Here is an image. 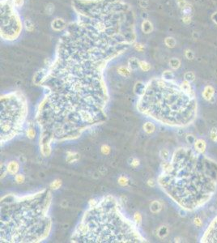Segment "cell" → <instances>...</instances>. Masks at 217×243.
<instances>
[{
  "label": "cell",
  "mask_w": 217,
  "mask_h": 243,
  "mask_svg": "<svg viewBox=\"0 0 217 243\" xmlns=\"http://www.w3.org/2000/svg\"><path fill=\"white\" fill-rule=\"evenodd\" d=\"M75 18L58 40L41 86V142L76 139L106 118L108 64L137 39L136 19L116 0H72Z\"/></svg>",
  "instance_id": "obj_1"
},
{
  "label": "cell",
  "mask_w": 217,
  "mask_h": 243,
  "mask_svg": "<svg viewBox=\"0 0 217 243\" xmlns=\"http://www.w3.org/2000/svg\"><path fill=\"white\" fill-rule=\"evenodd\" d=\"M161 166L157 183L183 210L200 208L216 191L217 163L203 153L180 148Z\"/></svg>",
  "instance_id": "obj_2"
},
{
  "label": "cell",
  "mask_w": 217,
  "mask_h": 243,
  "mask_svg": "<svg viewBox=\"0 0 217 243\" xmlns=\"http://www.w3.org/2000/svg\"><path fill=\"white\" fill-rule=\"evenodd\" d=\"M51 194L43 190L23 197L1 199V242H39L51 229Z\"/></svg>",
  "instance_id": "obj_3"
},
{
  "label": "cell",
  "mask_w": 217,
  "mask_h": 243,
  "mask_svg": "<svg viewBox=\"0 0 217 243\" xmlns=\"http://www.w3.org/2000/svg\"><path fill=\"white\" fill-rule=\"evenodd\" d=\"M137 109L156 122L172 127H186L196 119L198 105L195 93L185 91L181 84L162 77L146 83Z\"/></svg>",
  "instance_id": "obj_4"
},
{
  "label": "cell",
  "mask_w": 217,
  "mask_h": 243,
  "mask_svg": "<svg viewBox=\"0 0 217 243\" xmlns=\"http://www.w3.org/2000/svg\"><path fill=\"white\" fill-rule=\"evenodd\" d=\"M118 200L107 195L98 199L84 214L71 237L74 242H144L137 225L121 212Z\"/></svg>",
  "instance_id": "obj_5"
},
{
  "label": "cell",
  "mask_w": 217,
  "mask_h": 243,
  "mask_svg": "<svg viewBox=\"0 0 217 243\" xmlns=\"http://www.w3.org/2000/svg\"><path fill=\"white\" fill-rule=\"evenodd\" d=\"M27 114V100L22 92L15 91L1 96V144L22 131Z\"/></svg>",
  "instance_id": "obj_6"
},
{
  "label": "cell",
  "mask_w": 217,
  "mask_h": 243,
  "mask_svg": "<svg viewBox=\"0 0 217 243\" xmlns=\"http://www.w3.org/2000/svg\"><path fill=\"white\" fill-rule=\"evenodd\" d=\"M1 26L0 37L3 41H17L24 30V21L18 9L14 7L12 0L0 1Z\"/></svg>",
  "instance_id": "obj_7"
},
{
  "label": "cell",
  "mask_w": 217,
  "mask_h": 243,
  "mask_svg": "<svg viewBox=\"0 0 217 243\" xmlns=\"http://www.w3.org/2000/svg\"><path fill=\"white\" fill-rule=\"evenodd\" d=\"M203 242H217V217L215 218L209 225L204 236L202 238Z\"/></svg>",
  "instance_id": "obj_8"
},
{
  "label": "cell",
  "mask_w": 217,
  "mask_h": 243,
  "mask_svg": "<svg viewBox=\"0 0 217 243\" xmlns=\"http://www.w3.org/2000/svg\"><path fill=\"white\" fill-rule=\"evenodd\" d=\"M67 23L66 22L64 19L61 17H55L52 20L50 23V27L53 32L56 33H62L67 27Z\"/></svg>",
  "instance_id": "obj_9"
},
{
  "label": "cell",
  "mask_w": 217,
  "mask_h": 243,
  "mask_svg": "<svg viewBox=\"0 0 217 243\" xmlns=\"http://www.w3.org/2000/svg\"><path fill=\"white\" fill-rule=\"evenodd\" d=\"M47 71H48L47 68H41L37 71H36V73L33 75V84L35 85H40L41 86L43 81H44V79H45L46 75H47Z\"/></svg>",
  "instance_id": "obj_10"
},
{
  "label": "cell",
  "mask_w": 217,
  "mask_h": 243,
  "mask_svg": "<svg viewBox=\"0 0 217 243\" xmlns=\"http://www.w3.org/2000/svg\"><path fill=\"white\" fill-rule=\"evenodd\" d=\"M140 29H141L142 33L144 34H150L154 31V25L152 24V21H149L148 19L143 20V21L141 22Z\"/></svg>",
  "instance_id": "obj_11"
},
{
  "label": "cell",
  "mask_w": 217,
  "mask_h": 243,
  "mask_svg": "<svg viewBox=\"0 0 217 243\" xmlns=\"http://www.w3.org/2000/svg\"><path fill=\"white\" fill-rule=\"evenodd\" d=\"M19 169H20V165L16 161H11L10 162H8V164L7 165V168H6L7 172L10 173L11 175L17 174Z\"/></svg>",
  "instance_id": "obj_12"
},
{
  "label": "cell",
  "mask_w": 217,
  "mask_h": 243,
  "mask_svg": "<svg viewBox=\"0 0 217 243\" xmlns=\"http://www.w3.org/2000/svg\"><path fill=\"white\" fill-rule=\"evenodd\" d=\"M145 88H146V83L143 82V81H141V80L137 81V82L135 84L134 88H133L134 93H135L137 97H141V96L143 94V92H144Z\"/></svg>",
  "instance_id": "obj_13"
},
{
  "label": "cell",
  "mask_w": 217,
  "mask_h": 243,
  "mask_svg": "<svg viewBox=\"0 0 217 243\" xmlns=\"http://www.w3.org/2000/svg\"><path fill=\"white\" fill-rule=\"evenodd\" d=\"M139 61L140 60L136 57L130 58L127 61V66L131 71H136L139 69Z\"/></svg>",
  "instance_id": "obj_14"
},
{
  "label": "cell",
  "mask_w": 217,
  "mask_h": 243,
  "mask_svg": "<svg viewBox=\"0 0 217 243\" xmlns=\"http://www.w3.org/2000/svg\"><path fill=\"white\" fill-rule=\"evenodd\" d=\"M117 71L121 76H123L124 78H129L132 72L127 66H119L117 68Z\"/></svg>",
  "instance_id": "obj_15"
},
{
  "label": "cell",
  "mask_w": 217,
  "mask_h": 243,
  "mask_svg": "<svg viewBox=\"0 0 217 243\" xmlns=\"http://www.w3.org/2000/svg\"><path fill=\"white\" fill-rule=\"evenodd\" d=\"M161 208H162V205H161V203H160L159 201H157V200L152 201V202L151 203V204H150V211H151V212L154 213V214L160 212Z\"/></svg>",
  "instance_id": "obj_16"
},
{
  "label": "cell",
  "mask_w": 217,
  "mask_h": 243,
  "mask_svg": "<svg viewBox=\"0 0 217 243\" xmlns=\"http://www.w3.org/2000/svg\"><path fill=\"white\" fill-rule=\"evenodd\" d=\"M143 129L144 131L146 132L147 134H152L153 132L155 131L156 130V126L155 124L152 123V122H146L145 123L143 124Z\"/></svg>",
  "instance_id": "obj_17"
},
{
  "label": "cell",
  "mask_w": 217,
  "mask_h": 243,
  "mask_svg": "<svg viewBox=\"0 0 217 243\" xmlns=\"http://www.w3.org/2000/svg\"><path fill=\"white\" fill-rule=\"evenodd\" d=\"M79 159V155L77 153H72V152H67L66 153V161L68 163H73L77 161Z\"/></svg>",
  "instance_id": "obj_18"
},
{
  "label": "cell",
  "mask_w": 217,
  "mask_h": 243,
  "mask_svg": "<svg viewBox=\"0 0 217 243\" xmlns=\"http://www.w3.org/2000/svg\"><path fill=\"white\" fill-rule=\"evenodd\" d=\"M24 29L28 33H33L35 29V26L33 22L29 19H26L24 21Z\"/></svg>",
  "instance_id": "obj_19"
},
{
  "label": "cell",
  "mask_w": 217,
  "mask_h": 243,
  "mask_svg": "<svg viewBox=\"0 0 217 243\" xmlns=\"http://www.w3.org/2000/svg\"><path fill=\"white\" fill-rule=\"evenodd\" d=\"M168 65L172 70H177L180 68L181 61L177 58H172L168 62Z\"/></svg>",
  "instance_id": "obj_20"
},
{
  "label": "cell",
  "mask_w": 217,
  "mask_h": 243,
  "mask_svg": "<svg viewBox=\"0 0 217 243\" xmlns=\"http://www.w3.org/2000/svg\"><path fill=\"white\" fill-rule=\"evenodd\" d=\"M164 45H166L168 48H170V49H172V48H174L175 46L177 45V41L176 39L174 38V37H167L165 39H164Z\"/></svg>",
  "instance_id": "obj_21"
},
{
  "label": "cell",
  "mask_w": 217,
  "mask_h": 243,
  "mask_svg": "<svg viewBox=\"0 0 217 243\" xmlns=\"http://www.w3.org/2000/svg\"><path fill=\"white\" fill-rule=\"evenodd\" d=\"M205 149H206V143H205L204 140H197V142H195V150L199 152V153H203Z\"/></svg>",
  "instance_id": "obj_22"
},
{
  "label": "cell",
  "mask_w": 217,
  "mask_h": 243,
  "mask_svg": "<svg viewBox=\"0 0 217 243\" xmlns=\"http://www.w3.org/2000/svg\"><path fill=\"white\" fill-rule=\"evenodd\" d=\"M151 68H152V66H151L149 62L145 61V60H140L139 61V69L142 71L148 72V71L151 70Z\"/></svg>",
  "instance_id": "obj_23"
},
{
  "label": "cell",
  "mask_w": 217,
  "mask_h": 243,
  "mask_svg": "<svg viewBox=\"0 0 217 243\" xmlns=\"http://www.w3.org/2000/svg\"><path fill=\"white\" fill-rule=\"evenodd\" d=\"M168 229L165 225H161L157 230V235L160 238H164L168 235Z\"/></svg>",
  "instance_id": "obj_24"
},
{
  "label": "cell",
  "mask_w": 217,
  "mask_h": 243,
  "mask_svg": "<svg viewBox=\"0 0 217 243\" xmlns=\"http://www.w3.org/2000/svg\"><path fill=\"white\" fill-rule=\"evenodd\" d=\"M214 95V89L211 86H207L205 88L204 91H203V96L204 98L209 100L210 98H212Z\"/></svg>",
  "instance_id": "obj_25"
},
{
  "label": "cell",
  "mask_w": 217,
  "mask_h": 243,
  "mask_svg": "<svg viewBox=\"0 0 217 243\" xmlns=\"http://www.w3.org/2000/svg\"><path fill=\"white\" fill-rule=\"evenodd\" d=\"M160 157L162 159V161H169L170 153L167 149H161L160 151Z\"/></svg>",
  "instance_id": "obj_26"
},
{
  "label": "cell",
  "mask_w": 217,
  "mask_h": 243,
  "mask_svg": "<svg viewBox=\"0 0 217 243\" xmlns=\"http://www.w3.org/2000/svg\"><path fill=\"white\" fill-rule=\"evenodd\" d=\"M161 77L164 79H166V80H173L174 75H173V72L172 71L166 70L162 73Z\"/></svg>",
  "instance_id": "obj_27"
},
{
  "label": "cell",
  "mask_w": 217,
  "mask_h": 243,
  "mask_svg": "<svg viewBox=\"0 0 217 243\" xmlns=\"http://www.w3.org/2000/svg\"><path fill=\"white\" fill-rule=\"evenodd\" d=\"M62 186V181L60 180V179H55L54 181H53L51 183H50V185H49V187L51 188L52 190H58L59 189L60 187H61Z\"/></svg>",
  "instance_id": "obj_28"
},
{
  "label": "cell",
  "mask_w": 217,
  "mask_h": 243,
  "mask_svg": "<svg viewBox=\"0 0 217 243\" xmlns=\"http://www.w3.org/2000/svg\"><path fill=\"white\" fill-rule=\"evenodd\" d=\"M45 12L47 15L51 16L53 13V12H54V5H53L52 3H47V5L45 6Z\"/></svg>",
  "instance_id": "obj_29"
},
{
  "label": "cell",
  "mask_w": 217,
  "mask_h": 243,
  "mask_svg": "<svg viewBox=\"0 0 217 243\" xmlns=\"http://www.w3.org/2000/svg\"><path fill=\"white\" fill-rule=\"evenodd\" d=\"M132 46H133V48H134L136 51H138V52H143V51H144V50H145V46H144V45L142 44V43H140V42H137V41H135Z\"/></svg>",
  "instance_id": "obj_30"
},
{
  "label": "cell",
  "mask_w": 217,
  "mask_h": 243,
  "mask_svg": "<svg viewBox=\"0 0 217 243\" xmlns=\"http://www.w3.org/2000/svg\"><path fill=\"white\" fill-rule=\"evenodd\" d=\"M26 135H27V137H28L29 139H30V140H33V139H34V138H35V136H36V131H35L34 128L33 127L28 128V130H27V131H26Z\"/></svg>",
  "instance_id": "obj_31"
},
{
  "label": "cell",
  "mask_w": 217,
  "mask_h": 243,
  "mask_svg": "<svg viewBox=\"0 0 217 243\" xmlns=\"http://www.w3.org/2000/svg\"><path fill=\"white\" fill-rule=\"evenodd\" d=\"M134 221L137 226H139L142 223V215L139 212H135L134 215Z\"/></svg>",
  "instance_id": "obj_32"
},
{
  "label": "cell",
  "mask_w": 217,
  "mask_h": 243,
  "mask_svg": "<svg viewBox=\"0 0 217 243\" xmlns=\"http://www.w3.org/2000/svg\"><path fill=\"white\" fill-rule=\"evenodd\" d=\"M12 3L14 5L15 8L17 9H20L24 7L25 5V0H12Z\"/></svg>",
  "instance_id": "obj_33"
},
{
  "label": "cell",
  "mask_w": 217,
  "mask_h": 243,
  "mask_svg": "<svg viewBox=\"0 0 217 243\" xmlns=\"http://www.w3.org/2000/svg\"><path fill=\"white\" fill-rule=\"evenodd\" d=\"M194 74L193 73V72H191V71H188V72H186V74L184 75V78H185V80H186V81H188V82H192V81H194Z\"/></svg>",
  "instance_id": "obj_34"
},
{
  "label": "cell",
  "mask_w": 217,
  "mask_h": 243,
  "mask_svg": "<svg viewBox=\"0 0 217 243\" xmlns=\"http://www.w3.org/2000/svg\"><path fill=\"white\" fill-rule=\"evenodd\" d=\"M118 181V183L121 186H127V184L129 183V178L127 177H126V176H120Z\"/></svg>",
  "instance_id": "obj_35"
},
{
  "label": "cell",
  "mask_w": 217,
  "mask_h": 243,
  "mask_svg": "<svg viewBox=\"0 0 217 243\" xmlns=\"http://www.w3.org/2000/svg\"><path fill=\"white\" fill-rule=\"evenodd\" d=\"M15 181H16V183H18V184H22V183L25 182V177L21 173H17L15 176Z\"/></svg>",
  "instance_id": "obj_36"
},
{
  "label": "cell",
  "mask_w": 217,
  "mask_h": 243,
  "mask_svg": "<svg viewBox=\"0 0 217 243\" xmlns=\"http://www.w3.org/2000/svg\"><path fill=\"white\" fill-rule=\"evenodd\" d=\"M177 4L178 6V8L181 10H183L186 8L189 7L188 3L186 0H177Z\"/></svg>",
  "instance_id": "obj_37"
},
{
  "label": "cell",
  "mask_w": 217,
  "mask_h": 243,
  "mask_svg": "<svg viewBox=\"0 0 217 243\" xmlns=\"http://www.w3.org/2000/svg\"><path fill=\"white\" fill-rule=\"evenodd\" d=\"M101 153H102L104 155H109L111 152V149L109 145H107V144H103L102 146H101Z\"/></svg>",
  "instance_id": "obj_38"
},
{
  "label": "cell",
  "mask_w": 217,
  "mask_h": 243,
  "mask_svg": "<svg viewBox=\"0 0 217 243\" xmlns=\"http://www.w3.org/2000/svg\"><path fill=\"white\" fill-rule=\"evenodd\" d=\"M148 5H149V3L148 0H139V6L140 7V8L143 9V10L148 8Z\"/></svg>",
  "instance_id": "obj_39"
},
{
  "label": "cell",
  "mask_w": 217,
  "mask_h": 243,
  "mask_svg": "<svg viewBox=\"0 0 217 243\" xmlns=\"http://www.w3.org/2000/svg\"><path fill=\"white\" fill-rule=\"evenodd\" d=\"M185 56L189 60H192L194 57V52H193L192 50H186V51H185Z\"/></svg>",
  "instance_id": "obj_40"
},
{
  "label": "cell",
  "mask_w": 217,
  "mask_h": 243,
  "mask_svg": "<svg viewBox=\"0 0 217 243\" xmlns=\"http://www.w3.org/2000/svg\"><path fill=\"white\" fill-rule=\"evenodd\" d=\"M181 19H182L183 23H185L186 25H188V24H190L191 22V16L190 15H183V16H182Z\"/></svg>",
  "instance_id": "obj_41"
},
{
  "label": "cell",
  "mask_w": 217,
  "mask_h": 243,
  "mask_svg": "<svg viewBox=\"0 0 217 243\" xmlns=\"http://www.w3.org/2000/svg\"><path fill=\"white\" fill-rule=\"evenodd\" d=\"M139 165H140V161H139V159H137V158H133V159H132L131 163V165L132 167L136 168V167H138Z\"/></svg>",
  "instance_id": "obj_42"
},
{
  "label": "cell",
  "mask_w": 217,
  "mask_h": 243,
  "mask_svg": "<svg viewBox=\"0 0 217 243\" xmlns=\"http://www.w3.org/2000/svg\"><path fill=\"white\" fill-rule=\"evenodd\" d=\"M156 184V181H155L154 179H149L148 181V185L151 187H155V186Z\"/></svg>",
  "instance_id": "obj_43"
},
{
  "label": "cell",
  "mask_w": 217,
  "mask_h": 243,
  "mask_svg": "<svg viewBox=\"0 0 217 243\" xmlns=\"http://www.w3.org/2000/svg\"><path fill=\"white\" fill-rule=\"evenodd\" d=\"M212 19L213 22H214L216 25H217V12L213 13L212 16Z\"/></svg>",
  "instance_id": "obj_44"
},
{
  "label": "cell",
  "mask_w": 217,
  "mask_h": 243,
  "mask_svg": "<svg viewBox=\"0 0 217 243\" xmlns=\"http://www.w3.org/2000/svg\"><path fill=\"white\" fill-rule=\"evenodd\" d=\"M140 16H141V18H142L143 20H147V19H148V13L145 12H143L141 13Z\"/></svg>",
  "instance_id": "obj_45"
}]
</instances>
